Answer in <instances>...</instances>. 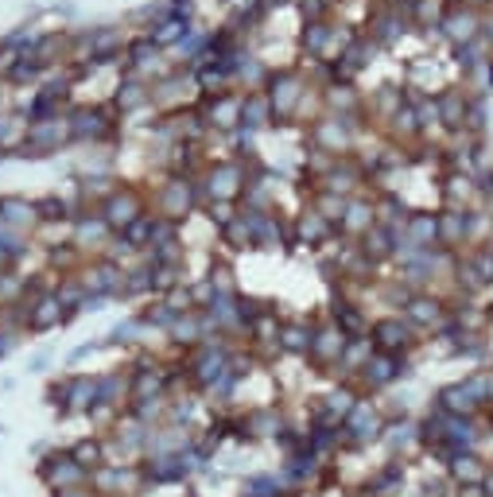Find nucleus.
<instances>
[{
  "label": "nucleus",
  "mask_w": 493,
  "mask_h": 497,
  "mask_svg": "<svg viewBox=\"0 0 493 497\" xmlns=\"http://www.w3.org/2000/svg\"><path fill=\"white\" fill-rule=\"evenodd\" d=\"M43 478H47L51 486H59V494L62 489H78L82 482H86V467H82L78 458H51L47 467H43Z\"/></svg>",
  "instance_id": "nucleus-1"
},
{
  "label": "nucleus",
  "mask_w": 493,
  "mask_h": 497,
  "mask_svg": "<svg viewBox=\"0 0 493 497\" xmlns=\"http://www.w3.org/2000/svg\"><path fill=\"white\" fill-rule=\"evenodd\" d=\"M396 435H393V447H404V443H412V428L408 424H400V428H393Z\"/></svg>",
  "instance_id": "nucleus-7"
},
{
  "label": "nucleus",
  "mask_w": 493,
  "mask_h": 497,
  "mask_svg": "<svg viewBox=\"0 0 493 497\" xmlns=\"http://www.w3.org/2000/svg\"><path fill=\"white\" fill-rule=\"evenodd\" d=\"M350 428H354V439H357V443H365V439H373V435H377V419H373V416H365V408H357L354 419H350Z\"/></svg>",
  "instance_id": "nucleus-4"
},
{
  "label": "nucleus",
  "mask_w": 493,
  "mask_h": 497,
  "mask_svg": "<svg viewBox=\"0 0 493 497\" xmlns=\"http://www.w3.org/2000/svg\"><path fill=\"white\" fill-rule=\"evenodd\" d=\"M74 458H78L82 467H98V447H93V443H82V447L74 451Z\"/></svg>",
  "instance_id": "nucleus-6"
},
{
  "label": "nucleus",
  "mask_w": 493,
  "mask_h": 497,
  "mask_svg": "<svg viewBox=\"0 0 493 497\" xmlns=\"http://www.w3.org/2000/svg\"><path fill=\"white\" fill-rule=\"evenodd\" d=\"M59 497H89V494H82V489H62Z\"/></svg>",
  "instance_id": "nucleus-8"
},
{
  "label": "nucleus",
  "mask_w": 493,
  "mask_h": 497,
  "mask_svg": "<svg viewBox=\"0 0 493 497\" xmlns=\"http://www.w3.org/2000/svg\"><path fill=\"white\" fill-rule=\"evenodd\" d=\"M249 497H280V482L276 478H253L249 482Z\"/></svg>",
  "instance_id": "nucleus-5"
},
{
  "label": "nucleus",
  "mask_w": 493,
  "mask_h": 497,
  "mask_svg": "<svg viewBox=\"0 0 493 497\" xmlns=\"http://www.w3.org/2000/svg\"><path fill=\"white\" fill-rule=\"evenodd\" d=\"M451 470H454V478H458V482H466V486H478V482H485V467H482L474 455H458Z\"/></svg>",
  "instance_id": "nucleus-3"
},
{
  "label": "nucleus",
  "mask_w": 493,
  "mask_h": 497,
  "mask_svg": "<svg viewBox=\"0 0 493 497\" xmlns=\"http://www.w3.org/2000/svg\"><path fill=\"white\" fill-rule=\"evenodd\" d=\"M400 486H404L400 467H388V470H381V474L369 482V494H373V497H393V494H400Z\"/></svg>",
  "instance_id": "nucleus-2"
}]
</instances>
